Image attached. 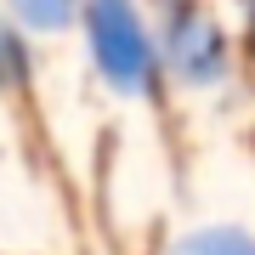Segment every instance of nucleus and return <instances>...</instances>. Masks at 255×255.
I'll return each instance as SVG.
<instances>
[{"instance_id": "f03ea898", "label": "nucleus", "mask_w": 255, "mask_h": 255, "mask_svg": "<svg viewBox=\"0 0 255 255\" xmlns=\"http://www.w3.org/2000/svg\"><path fill=\"white\" fill-rule=\"evenodd\" d=\"M159 57L170 63V74H182L187 85H210L227 74V40L204 11H170L164 17V40Z\"/></svg>"}, {"instance_id": "20e7f679", "label": "nucleus", "mask_w": 255, "mask_h": 255, "mask_svg": "<svg viewBox=\"0 0 255 255\" xmlns=\"http://www.w3.org/2000/svg\"><path fill=\"white\" fill-rule=\"evenodd\" d=\"M80 11L74 6H17V28H34V34H51V28H68Z\"/></svg>"}, {"instance_id": "f257e3e1", "label": "nucleus", "mask_w": 255, "mask_h": 255, "mask_svg": "<svg viewBox=\"0 0 255 255\" xmlns=\"http://www.w3.org/2000/svg\"><path fill=\"white\" fill-rule=\"evenodd\" d=\"M85 34H91V63L102 68V80L119 91H153L159 85V40L142 28V17L130 6H85L80 11Z\"/></svg>"}, {"instance_id": "423d86ee", "label": "nucleus", "mask_w": 255, "mask_h": 255, "mask_svg": "<svg viewBox=\"0 0 255 255\" xmlns=\"http://www.w3.org/2000/svg\"><path fill=\"white\" fill-rule=\"evenodd\" d=\"M250 57H255V11H250Z\"/></svg>"}, {"instance_id": "39448f33", "label": "nucleus", "mask_w": 255, "mask_h": 255, "mask_svg": "<svg viewBox=\"0 0 255 255\" xmlns=\"http://www.w3.org/2000/svg\"><path fill=\"white\" fill-rule=\"evenodd\" d=\"M187 250L193 255H255V244H244L238 233H204V238H193Z\"/></svg>"}, {"instance_id": "7ed1b4c3", "label": "nucleus", "mask_w": 255, "mask_h": 255, "mask_svg": "<svg viewBox=\"0 0 255 255\" xmlns=\"http://www.w3.org/2000/svg\"><path fill=\"white\" fill-rule=\"evenodd\" d=\"M28 68H34V57H28V40H23V28L11 23V17H0V85H23L28 80Z\"/></svg>"}]
</instances>
